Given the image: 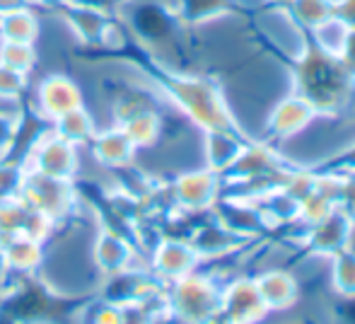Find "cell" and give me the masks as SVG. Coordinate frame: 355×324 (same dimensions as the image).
Returning <instances> with one entry per match:
<instances>
[{"label": "cell", "instance_id": "4316f807", "mask_svg": "<svg viewBox=\"0 0 355 324\" xmlns=\"http://www.w3.org/2000/svg\"><path fill=\"white\" fill-rule=\"evenodd\" d=\"M341 61L346 63V68L355 76V27H348L346 39H343V46H341Z\"/></svg>", "mask_w": 355, "mask_h": 324}, {"label": "cell", "instance_id": "5b68a950", "mask_svg": "<svg viewBox=\"0 0 355 324\" xmlns=\"http://www.w3.org/2000/svg\"><path fill=\"white\" fill-rule=\"evenodd\" d=\"M133 257H136V252H133V244L128 242V237L116 232L112 225L99 228L92 247H89V259H92L99 276L107 278L119 271H126L133 266Z\"/></svg>", "mask_w": 355, "mask_h": 324}, {"label": "cell", "instance_id": "30bf717a", "mask_svg": "<svg viewBox=\"0 0 355 324\" xmlns=\"http://www.w3.org/2000/svg\"><path fill=\"white\" fill-rule=\"evenodd\" d=\"M177 12L172 8H164L159 3H143L133 12V29L141 34L148 44H162L177 29Z\"/></svg>", "mask_w": 355, "mask_h": 324}, {"label": "cell", "instance_id": "6da1fadb", "mask_svg": "<svg viewBox=\"0 0 355 324\" xmlns=\"http://www.w3.org/2000/svg\"><path fill=\"white\" fill-rule=\"evenodd\" d=\"M293 76L297 97L307 99L317 112L343 102V97L351 92V83L355 80L341 56L322 49L307 32H304L297 61L293 66Z\"/></svg>", "mask_w": 355, "mask_h": 324}, {"label": "cell", "instance_id": "ba28073f", "mask_svg": "<svg viewBox=\"0 0 355 324\" xmlns=\"http://www.w3.org/2000/svg\"><path fill=\"white\" fill-rule=\"evenodd\" d=\"M196 252L191 249L189 242L179 240H162L155 244L153 252V271L157 278H167V281H179V278L189 276V271L196 264Z\"/></svg>", "mask_w": 355, "mask_h": 324}, {"label": "cell", "instance_id": "4dcf8cb0", "mask_svg": "<svg viewBox=\"0 0 355 324\" xmlns=\"http://www.w3.org/2000/svg\"><path fill=\"white\" fill-rule=\"evenodd\" d=\"M42 3H46V5H56V3H61V0H42Z\"/></svg>", "mask_w": 355, "mask_h": 324}, {"label": "cell", "instance_id": "7a4b0ae2", "mask_svg": "<svg viewBox=\"0 0 355 324\" xmlns=\"http://www.w3.org/2000/svg\"><path fill=\"white\" fill-rule=\"evenodd\" d=\"M164 92L174 97L184 112L191 114L193 121L201 123L206 131H232L230 128L227 107L223 104L220 89L206 78H191V76H177L167 73L162 80Z\"/></svg>", "mask_w": 355, "mask_h": 324}, {"label": "cell", "instance_id": "8992f818", "mask_svg": "<svg viewBox=\"0 0 355 324\" xmlns=\"http://www.w3.org/2000/svg\"><path fill=\"white\" fill-rule=\"evenodd\" d=\"M83 89L80 85L68 76L53 73L46 76L37 87V109L44 119L56 121L58 117L83 107Z\"/></svg>", "mask_w": 355, "mask_h": 324}, {"label": "cell", "instance_id": "52a82bcc", "mask_svg": "<svg viewBox=\"0 0 355 324\" xmlns=\"http://www.w3.org/2000/svg\"><path fill=\"white\" fill-rule=\"evenodd\" d=\"M89 151H92L94 162L104 169L131 167L133 157H136V146H133L131 138L116 123L112 128L94 133V138L89 141Z\"/></svg>", "mask_w": 355, "mask_h": 324}, {"label": "cell", "instance_id": "e0dca14e", "mask_svg": "<svg viewBox=\"0 0 355 324\" xmlns=\"http://www.w3.org/2000/svg\"><path fill=\"white\" fill-rule=\"evenodd\" d=\"M123 128L131 143L138 148H153L159 138V131H162V119L155 109H143V112L133 114L131 119H126L123 123H119Z\"/></svg>", "mask_w": 355, "mask_h": 324}, {"label": "cell", "instance_id": "f546056e", "mask_svg": "<svg viewBox=\"0 0 355 324\" xmlns=\"http://www.w3.org/2000/svg\"><path fill=\"white\" fill-rule=\"evenodd\" d=\"M273 3H276V5H281V8H285V5H288L290 0H273Z\"/></svg>", "mask_w": 355, "mask_h": 324}, {"label": "cell", "instance_id": "7c38bea8", "mask_svg": "<svg viewBox=\"0 0 355 324\" xmlns=\"http://www.w3.org/2000/svg\"><path fill=\"white\" fill-rule=\"evenodd\" d=\"M237 10H242V0H177L174 12L179 22L203 24L225 15H234Z\"/></svg>", "mask_w": 355, "mask_h": 324}, {"label": "cell", "instance_id": "484cf974", "mask_svg": "<svg viewBox=\"0 0 355 324\" xmlns=\"http://www.w3.org/2000/svg\"><path fill=\"white\" fill-rule=\"evenodd\" d=\"M334 17L346 27H355V0H334Z\"/></svg>", "mask_w": 355, "mask_h": 324}, {"label": "cell", "instance_id": "83f0119b", "mask_svg": "<svg viewBox=\"0 0 355 324\" xmlns=\"http://www.w3.org/2000/svg\"><path fill=\"white\" fill-rule=\"evenodd\" d=\"M24 8V0H0V15L10 12V10Z\"/></svg>", "mask_w": 355, "mask_h": 324}, {"label": "cell", "instance_id": "5bb4252c", "mask_svg": "<svg viewBox=\"0 0 355 324\" xmlns=\"http://www.w3.org/2000/svg\"><path fill=\"white\" fill-rule=\"evenodd\" d=\"M283 10L302 32H314L334 17V0H290Z\"/></svg>", "mask_w": 355, "mask_h": 324}, {"label": "cell", "instance_id": "277c9868", "mask_svg": "<svg viewBox=\"0 0 355 324\" xmlns=\"http://www.w3.org/2000/svg\"><path fill=\"white\" fill-rule=\"evenodd\" d=\"M27 169L46 177L56 179H73L80 167V153L78 146L63 141L53 131H46L32 143L27 157H24Z\"/></svg>", "mask_w": 355, "mask_h": 324}, {"label": "cell", "instance_id": "9a60e30c", "mask_svg": "<svg viewBox=\"0 0 355 324\" xmlns=\"http://www.w3.org/2000/svg\"><path fill=\"white\" fill-rule=\"evenodd\" d=\"M317 114V109L302 97H290L283 104H278V109L271 117V128L278 136H290V133L300 131L304 123H309V119Z\"/></svg>", "mask_w": 355, "mask_h": 324}, {"label": "cell", "instance_id": "cb8c5ba5", "mask_svg": "<svg viewBox=\"0 0 355 324\" xmlns=\"http://www.w3.org/2000/svg\"><path fill=\"white\" fill-rule=\"evenodd\" d=\"M24 87H27V73L0 63V102H15L17 97H22Z\"/></svg>", "mask_w": 355, "mask_h": 324}, {"label": "cell", "instance_id": "d4e9b609", "mask_svg": "<svg viewBox=\"0 0 355 324\" xmlns=\"http://www.w3.org/2000/svg\"><path fill=\"white\" fill-rule=\"evenodd\" d=\"M17 128H19V119L0 112V157L12 148L15 138H17Z\"/></svg>", "mask_w": 355, "mask_h": 324}, {"label": "cell", "instance_id": "3957f363", "mask_svg": "<svg viewBox=\"0 0 355 324\" xmlns=\"http://www.w3.org/2000/svg\"><path fill=\"white\" fill-rule=\"evenodd\" d=\"M22 198L34 211L51 218L56 225L61 221H66L78 206V194H75L73 179L46 177V174L32 172V169H27Z\"/></svg>", "mask_w": 355, "mask_h": 324}, {"label": "cell", "instance_id": "9c48e42d", "mask_svg": "<svg viewBox=\"0 0 355 324\" xmlns=\"http://www.w3.org/2000/svg\"><path fill=\"white\" fill-rule=\"evenodd\" d=\"M46 242H39L27 235H15L3 242L5 262L10 273L17 276H37L46 264Z\"/></svg>", "mask_w": 355, "mask_h": 324}, {"label": "cell", "instance_id": "2e32d148", "mask_svg": "<svg viewBox=\"0 0 355 324\" xmlns=\"http://www.w3.org/2000/svg\"><path fill=\"white\" fill-rule=\"evenodd\" d=\"M39 37V17L27 8L10 10L0 15V42H22L34 44Z\"/></svg>", "mask_w": 355, "mask_h": 324}, {"label": "cell", "instance_id": "f1b7e54d", "mask_svg": "<svg viewBox=\"0 0 355 324\" xmlns=\"http://www.w3.org/2000/svg\"><path fill=\"white\" fill-rule=\"evenodd\" d=\"M10 276V268H8V262H5V252H3V244H0V286L8 281Z\"/></svg>", "mask_w": 355, "mask_h": 324}, {"label": "cell", "instance_id": "ffe728a7", "mask_svg": "<svg viewBox=\"0 0 355 324\" xmlns=\"http://www.w3.org/2000/svg\"><path fill=\"white\" fill-rule=\"evenodd\" d=\"M107 12H99L92 8H78L73 5L68 12V24L73 27V32H78V37H83L85 42H99L107 32Z\"/></svg>", "mask_w": 355, "mask_h": 324}, {"label": "cell", "instance_id": "603a6c76", "mask_svg": "<svg viewBox=\"0 0 355 324\" xmlns=\"http://www.w3.org/2000/svg\"><path fill=\"white\" fill-rule=\"evenodd\" d=\"M0 63L15 68L19 73H29L37 63V51L34 44L22 42H0Z\"/></svg>", "mask_w": 355, "mask_h": 324}, {"label": "cell", "instance_id": "4fadbf2b", "mask_svg": "<svg viewBox=\"0 0 355 324\" xmlns=\"http://www.w3.org/2000/svg\"><path fill=\"white\" fill-rule=\"evenodd\" d=\"M53 128L51 131L56 133V136H61L63 141L73 143V146H89V141L94 138V133L99 131L97 123H94L92 114L87 112L85 107H78L73 109V112L63 114V117H58L56 121H51Z\"/></svg>", "mask_w": 355, "mask_h": 324}, {"label": "cell", "instance_id": "8fae6325", "mask_svg": "<svg viewBox=\"0 0 355 324\" xmlns=\"http://www.w3.org/2000/svg\"><path fill=\"white\" fill-rule=\"evenodd\" d=\"M218 184H215L213 169L189 172L174 182V198L182 208H208L215 198Z\"/></svg>", "mask_w": 355, "mask_h": 324}, {"label": "cell", "instance_id": "7402d4cb", "mask_svg": "<svg viewBox=\"0 0 355 324\" xmlns=\"http://www.w3.org/2000/svg\"><path fill=\"white\" fill-rule=\"evenodd\" d=\"M27 179V164L19 160H3L0 157V201L19 198Z\"/></svg>", "mask_w": 355, "mask_h": 324}, {"label": "cell", "instance_id": "44dd1931", "mask_svg": "<svg viewBox=\"0 0 355 324\" xmlns=\"http://www.w3.org/2000/svg\"><path fill=\"white\" fill-rule=\"evenodd\" d=\"M123 322V307L112 305V302L97 300L85 302L75 315V324H121Z\"/></svg>", "mask_w": 355, "mask_h": 324}, {"label": "cell", "instance_id": "d6986e66", "mask_svg": "<svg viewBox=\"0 0 355 324\" xmlns=\"http://www.w3.org/2000/svg\"><path fill=\"white\" fill-rule=\"evenodd\" d=\"M29 213H32V206L22 196L0 201V244L15 235H22L27 228Z\"/></svg>", "mask_w": 355, "mask_h": 324}, {"label": "cell", "instance_id": "ac0fdd59", "mask_svg": "<svg viewBox=\"0 0 355 324\" xmlns=\"http://www.w3.org/2000/svg\"><path fill=\"white\" fill-rule=\"evenodd\" d=\"M208 164L213 169V172H220V169L230 167L232 162L239 160V155H242V148L237 146V141H234L232 136H230V131H208Z\"/></svg>", "mask_w": 355, "mask_h": 324}]
</instances>
